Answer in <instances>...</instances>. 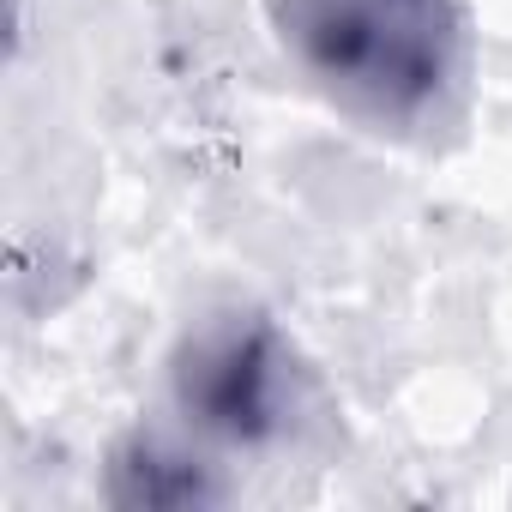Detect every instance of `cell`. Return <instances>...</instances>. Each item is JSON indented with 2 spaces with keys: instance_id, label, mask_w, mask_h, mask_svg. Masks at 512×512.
Here are the masks:
<instances>
[{
  "instance_id": "6da1fadb",
  "label": "cell",
  "mask_w": 512,
  "mask_h": 512,
  "mask_svg": "<svg viewBox=\"0 0 512 512\" xmlns=\"http://www.w3.org/2000/svg\"><path fill=\"white\" fill-rule=\"evenodd\" d=\"M272 31L302 79L368 127H422L464 73L458 0H272Z\"/></svg>"
},
{
  "instance_id": "7a4b0ae2",
  "label": "cell",
  "mask_w": 512,
  "mask_h": 512,
  "mask_svg": "<svg viewBox=\"0 0 512 512\" xmlns=\"http://www.w3.org/2000/svg\"><path fill=\"white\" fill-rule=\"evenodd\" d=\"M175 404L187 422H199L217 440L235 446H266L284 440L302 404V374L284 344V332L260 314H223L205 320L169 368Z\"/></svg>"
},
{
  "instance_id": "3957f363",
  "label": "cell",
  "mask_w": 512,
  "mask_h": 512,
  "mask_svg": "<svg viewBox=\"0 0 512 512\" xmlns=\"http://www.w3.org/2000/svg\"><path fill=\"white\" fill-rule=\"evenodd\" d=\"M109 488L127 506H199V500H217V482L193 458H181V452H169L157 440H133L127 452H115Z\"/></svg>"
}]
</instances>
